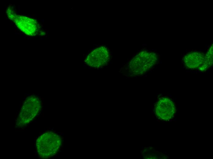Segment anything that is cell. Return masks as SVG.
<instances>
[{
	"label": "cell",
	"instance_id": "1",
	"mask_svg": "<svg viewBox=\"0 0 213 159\" xmlns=\"http://www.w3.org/2000/svg\"><path fill=\"white\" fill-rule=\"evenodd\" d=\"M158 56L155 52L143 50L134 56L129 62L128 71L131 76L144 75L158 62Z\"/></svg>",
	"mask_w": 213,
	"mask_h": 159
},
{
	"label": "cell",
	"instance_id": "2",
	"mask_svg": "<svg viewBox=\"0 0 213 159\" xmlns=\"http://www.w3.org/2000/svg\"><path fill=\"white\" fill-rule=\"evenodd\" d=\"M110 58L109 50L105 46H101L92 51L85 58L84 61L88 66L98 68L106 65Z\"/></svg>",
	"mask_w": 213,
	"mask_h": 159
},
{
	"label": "cell",
	"instance_id": "3",
	"mask_svg": "<svg viewBox=\"0 0 213 159\" xmlns=\"http://www.w3.org/2000/svg\"><path fill=\"white\" fill-rule=\"evenodd\" d=\"M155 111L157 116L161 118H170L175 112L174 104L168 98L161 97L155 105Z\"/></svg>",
	"mask_w": 213,
	"mask_h": 159
},
{
	"label": "cell",
	"instance_id": "4",
	"mask_svg": "<svg viewBox=\"0 0 213 159\" xmlns=\"http://www.w3.org/2000/svg\"><path fill=\"white\" fill-rule=\"evenodd\" d=\"M204 56V54L199 52H190L185 56L183 62L188 68H199L203 63Z\"/></svg>",
	"mask_w": 213,
	"mask_h": 159
},
{
	"label": "cell",
	"instance_id": "5",
	"mask_svg": "<svg viewBox=\"0 0 213 159\" xmlns=\"http://www.w3.org/2000/svg\"><path fill=\"white\" fill-rule=\"evenodd\" d=\"M213 47L212 45L208 50L206 54L205 55L203 63L198 68L200 71H205L212 65Z\"/></svg>",
	"mask_w": 213,
	"mask_h": 159
}]
</instances>
